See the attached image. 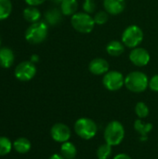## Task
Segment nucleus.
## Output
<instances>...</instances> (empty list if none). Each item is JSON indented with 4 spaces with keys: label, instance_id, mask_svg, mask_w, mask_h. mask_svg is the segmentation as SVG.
<instances>
[{
    "label": "nucleus",
    "instance_id": "obj_3",
    "mask_svg": "<svg viewBox=\"0 0 158 159\" xmlns=\"http://www.w3.org/2000/svg\"><path fill=\"white\" fill-rule=\"evenodd\" d=\"M48 34L47 24L44 21L32 23L25 31V39L28 43L36 45L44 42Z\"/></svg>",
    "mask_w": 158,
    "mask_h": 159
},
{
    "label": "nucleus",
    "instance_id": "obj_8",
    "mask_svg": "<svg viewBox=\"0 0 158 159\" xmlns=\"http://www.w3.org/2000/svg\"><path fill=\"white\" fill-rule=\"evenodd\" d=\"M102 84L108 90L116 91L125 85V77L118 71H108L102 78Z\"/></svg>",
    "mask_w": 158,
    "mask_h": 159
},
{
    "label": "nucleus",
    "instance_id": "obj_34",
    "mask_svg": "<svg viewBox=\"0 0 158 159\" xmlns=\"http://www.w3.org/2000/svg\"><path fill=\"white\" fill-rule=\"evenodd\" d=\"M0 44H1V40H0Z\"/></svg>",
    "mask_w": 158,
    "mask_h": 159
},
{
    "label": "nucleus",
    "instance_id": "obj_23",
    "mask_svg": "<svg viewBox=\"0 0 158 159\" xmlns=\"http://www.w3.org/2000/svg\"><path fill=\"white\" fill-rule=\"evenodd\" d=\"M12 143L7 137H0V156H6L10 153L12 149Z\"/></svg>",
    "mask_w": 158,
    "mask_h": 159
},
{
    "label": "nucleus",
    "instance_id": "obj_14",
    "mask_svg": "<svg viewBox=\"0 0 158 159\" xmlns=\"http://www.w3.org/2000/svg\"><path fill=\"white\" fill-rule=\"evenodd\" d=\"M106 51L110 56L113 57H118L122 55L125 51L124 44L117 40H113L109 42L106 46Z\"/></svg>",
    "mask_w": 158,
    "mask_h": 159
},
{
    "label": "nucleus",
    "instance_id": "obj_32",
    "mask_svg": "<svg viewBox=\"0 0 158 159\" xmlns=\"http://www.w3.org/2000/svg\"><path fill=\"white\" fill-rule=\"evenodd\" d=\"M52 2H54V3H56V4H61V2L63 1V0H51Z\"/></svg>",
    "mask_w": 158,
    "mask_h": 159
},
{
    "label": "nucleus",
    "instance_id": "obj_33",
    "mask_svg": "<svg viewBox=\"0 0 158 159\" xmlns=\"http://www.w3.org/2000/svg\"><path fill=\"white\" fill-rule=\"evenodd\" d=\"M85 1H92V0H85Z\"/></svg>",
    "mask_w": 158,
    "mask_h": 159
},
{
    "label": "nucleus",
    "instance_id": "obj_10",
    "mask_svg": "<svg viewBox=\"0 0 158 159\" xmlns=\"http://www.w3.org/2000/svg\"><path fill=\"white\" fill-rule=\"evenodd\" d=\"M129 60L134 65L138 67H143L149 63L150 54L143 48H135L129 53Z\"/></svg>",
    "mask_w": 158,
    "mask_h": 159
},
{
    "label": "nucleus",
    "instance_id": "obj_4",
    "mask_svg": "<svg viewBox=\"0 0 158 159\" xmlns=\"http://www.w3.org/2000/svg\"><path fill=\"white\" fill-rule=\"evenodd\" d=\"M74 131L83 140H91L98 132L96 122L88 117H81L74 123Z\"/></svg>",
    "mask_w": 158,
    "mask_h": 159
},
{
    "label": "nucleus",
    "instance_id": "obj_18",
    "mask_svg": "<svg viewBox=\"0 0 158 159\" xmlns=\"http://www.w3.org/2000/svg\"><path fill=\"white\" fill-rule=\"evenodd\" d=\"M31 142L23 137L18 138L14 141L13 143V148L17 153L20 154H26L30 151L31 149Z\"/></svg>",
    "mask_w": 158,
    "mask_h": 159
},
{
    "label": "nucleus",
    "instance_id": "obj_20",
    "mask_svg": "<svg viewBox=\"0 0 158 159\" xmlns=\"http://www.w3.org/2000/svg\"><path fill=\"white\" fill-rule=\"evenodd\" d=\"M63 14L61 13V10L57 8H52L49 9L46 12L45 14V19L47 24L49 25H57L61 20V16Z\"/></svg>",
    "mask_w": 158,
    "mask_h": 159
},
{
    "label": "nucleus",
    "instance_id": "obj_24",
    "mask_svg": "<svg viewBox=\"0 0 158 159\" xmlns=\"http://www.w3.org/2000/svg\"><path fill=\"white\" fill-rule=\"evenodd\" d=\"M135 113H136V115L138 116V117L140 119H143V118H146L149 116L150 111H149L148 106L144 102H140L135 106Z\"/></svg>",
    "mask_w": 158,
    "mask_h": 159
},
{
    "label": "nucleus",
    "instance_id": "obj_22",
    "mask_svg": "<svg viewBox=\"0 0 158 159\" xmlns=\"http://www.w3.org/2000/svg\"><path fill=\"white\" fill-rule=\"evenodd\" d=\"M112 149H113V146H111L110 144L108 143H103V144H101L98 149H97V152H96V155H97V157L98 159H108L111 155H112Z\"/></svg>",
    "mask_w": 158,
    "mask_h": 159
},
{
    "label": "nucleus",
    "instance_id": "obj_1",
    "mask_svg": "<svg viewBox=\"0 0 158 159\" xmlns=\"http://www.w3.org/2000/svg\"><path fill=\"white\" fill-rule=\"evenodd\" d=\"M103 137L105 143L111 146L119 145L125 138V128L117 120H113L107 124L104 129Z\"/></svg>",
    "mask_w": 158,
    "mask_h": 159
},
{
    "label": "nucleus",
    "instance_id": "obj_9",
    "mask_svg": "<svg viewBox=\"0 0 158 159\" xmlns=\"http://www.w3.org/2000/svg\"><path fill=\"white\" fill-rule=\"evenodd\" d=\"M50 136L55 142L63 143L70 140L71 129L67 125L63 123H56L50 129Z\"/></svg>",
    "mask_w": 158,
    "mask_h": 159
},
{
    "label": "nucleus",
    "instance_id": "obj_19",
    "mask_svg": "<svg viewBox=\"0 0 158 159\" xmlns=\"http://www.w3.org/2000/svg\"><path fill=\"white\" fill-rule=\"evenodd\" d=\"M134 129L143 138H146L148 133H150L153 129L152 123H144L142 119H137L134 122Z\"/></svg>",
    "mask_w": 158,
    "mask_h": 159
},
{
    "label": "nucleus",
    "instance_id": "obj_31",
    "mask_svg": "<svg viewBox=\"0 0 158 159\" xmlns=\"http://www.w3.org/2000/svg\"><path fill=\"white\" fill-rule=\"evenodd\" d=\"M38 60H39V57L37 56V55H33L32 57H31V61L32 62H36V61H38Z\"/></svg>",
    "mask_w": 158,
    "mask_h": 159
},
{
    "label": "nucleus",
    "instance_id": "obj_25",
    "mask_svg": "<svg viewBox=\"0 0 158 159\" xmlns=\"http://www.w3.org/2000/svg\"><path fill=\"white\" fill-rule=\"evenodd\" d=\"M93 19H94L96 24L102 25L107 22V20L109 19V14L106 11H99L98 13H96V15L94 16Z\"/></svg>",
    "mask_w": 158,
    "mask_h": 159
},
{
    "label": "nucleus",
    "instance_id": "obj_29",
    "mask_svg": "<svg viewBox=\"0 0 158 159\" xmlns=\"http://www.w3.org/2000/svg\"><path fill=\"white\" fill-rule=\"evenodd\" d=\"M113 159H132L129 155L125 154V153H120L117 154L116 156H115V157Z\"/></svg>",
    "mask_w": 158,
    "mask_h": 159
},
{
    "label": "nucleus",
    "instance_id": "obj_11",
    "mask_svg": "<svg viewBox=\"0 0 158 159\" xmlns=\"http://www.w3.org/2000/svg\"><path fill=\"white\" fill-rule=\"evenodd\" d=\"M88 70L95 75H105L109 71V63L102 58H96L92 60L88 65Z\"/></svg>",
    "mask_w": 158,
    "mask_h": 159
},
{
    "label": "nucleus",
    "instance_id": "obj_5",
    "mask_svg": "<svg viewBox=\"0 0 158 159\" xmlns=\"http://www.w3.org/2000/svg\"><path fill=\"white\" fill-rule=\"evenodd\" d=\"M71 23L74 29L81 34L90 33L96 24L93 17H91L88 13L86 12H79L74 14L71 19Z\"/></svg>",
    "mask_w": 158,
    "mask_h": 159
},
{
    "label": "nucleus",
    "instance_id": "obj_15",
    "mask_svg": "<svg viewBox=\"0 0 158 159\" xmlns=\"http://www.w3.org/2000/svg\"><path fill=\"white\" fill-rule=\"evenodd\" d=\"M78 3L76 0H63L61 4V11L64 16H73L77 10Z\"/></svg>",
    "mask_w": 158,
    "mask_h": 159
},
{
    "label": "nucleus",
    "instance_id": "obj_28",
    "mask_svg": "<svg viewBox=\"0 0 158 159\" xmlns=\"http://www.w3.org/2000/svg\"><path fill=\"white\" fill-rule=\"evenodd\" d=\"M46 0H25L26 4L29 6H33V7H36L39 5H42Z\"/></svg>",
    "mask_w": 158,
    "mask_h": 159
},
{
    "label": "nucleus",
    "instance_id": "obj_26",
    "mask_svg": "<svg viewBox=\"0 0 158 159\" xmlns=\"http://www.w3.org/2000/svg\"><path fill=\"white\" fill-rule=\"evenodd\" d=\"M95 7H96V6H95V3L93 0L92 1H85V3L83 5V9L85 10L86 13H88V14L93 13L95 11Z\"/></svg>",
    "mask_w": 158,
    "mask_h": 159
},
{
    "label": "nucleus",
    "instance_id": "obj_16",
    "mask_svg": "<svg viewBox=\"0 0 158 159\" xmlns=\"http://www.w3.org/2000/svg\"><path fill=\"white\" fill-rule=\"evenodd\" d=\"M40 17H41V13L39 9L35 7L29 6L23 10V18L28 22L34 23V22L39 21Z\"/></svg>",
    "mask_w": 158,
    "mask_h": 159
},
{
    "label": "nucleus",
    "instance_id": "obj_6",
    "mask_svg": "<svg viewBox=\"0 0 158 159\" xmlns=\"http://www.w3.org/2000/svg\"><path fill=\"white\" fill-rule=\"evenodd\" d=\"M143 40V32L138 25L127 27L122 34V43L130 48H137Z\"/></svg>",
    "mask_w": 158,
    "mask_h": 159
},
{
    "label": "nucleus",
    "instance_id": "obj_13",
    "mask_svg": "<svg viewBox=\"0 0 158 159\" xmlns=\"http://www.w3.org/2000/svg\"><path fill=\"white\" fill-rule=\"evenodd\" d=\"M15 60L14 52L9 48H0V67L2 68H9L12 66Z\"/></svg>",
    "mask_w": 158,
    "mask_h": 159
},
{
    "label": "nucleus",
    "instance_id": "obj_27",
    "mask_svg": "<svg viewBox=\"0 0 158 159\" xmlns=\"http://www.w3.org/2000/svg\"><path fill=\"white\" fill-rule=\"evenodd\" d=\"M149 88L151 90L158 92V75H155L149 80Z\"/></svg>",
    "mask_w": 158,
    "mask_h": 159
},
{
    "label": "nucleus",
    "instance_id": "obj_12",
    "mask_svg": "<svg viewBox=\"0 0 158 159\" xmlns=\"http://www.w3.org/2000/svg\"><path fill=\"white\" fill-rule=\"evenodd\" d=\"M105 11L111 15H118L122 13L126 7L125 0H103Z\"/></svg>",
    "mask_w": 158,
    "mask_h": 159
},
{
    "label": "nucleus",
    "instance_id": "obj_2",
    "mask_svg": "<svg viewBox=\"0 0 158 159\" xmlns=\"http://www.w3.org/2000/svg\"><path fill=\"white\" fill-rule=\"evenodd\" d=\"M125 86L131 92L141 93L149 87V79L144 73L134 71L125 77Z\"/></svg>",
    "mask_w": 158,
    "mask_h": 159
},
{
    "label": "nucleus",
    "instance_id": "obj_17",
    "mask_svg": "<svg viewBox=\"0 0 158 159\" xmlns=\"http://www.w3.org/2000/svg\"><path fill=\"white\" fill-rule=\"evenodd\" d=\"M61 154L65 159H74L77 154L75 145L71 142H65L61 146Z\"/></svg>",
    "mask_w": 158,
    "mask_h": 159
},
{
    "label": "nucleus",
    "instance_id": "obj_21",
    "mask_svg": "<svg viewBox=\"0 0 158 159\" xmlns=\"http://www.w3.org/2000/svg\"><path fill=\"white\" fill-rule=\"evenodd\" d=\"M12 12V3L10 0H0V20L7 19Z\"/></svg>",
    "mask_w": 158,
    "mask_h": 159
},
{
    "label": "nucleus",
    "instance_id": "obj_7",
    "mask_svg": "<svg viewBox=\"0 0 158 159\" xmlns=\"http://www.w3.org/2000/svg\"><path fill=\"white\" fill-rule=\"evenodd\" d=\"M36 74V67L34 62L30 61H21L19 63L14 71L15 77L22 82H27L30 81L34 77Z\"/></svg>",
    "mask_w": 158,
    "mask_h": 159
},
{
    "label": "nucleus",
    "instance_id": "obj_30",
    "mask_svg": "<svg viewBox=\"0 0 158 159\" xmlns=\"http://www.w3.org/2000/svg\"><path fill=\"white\" fill-rule=\"evenodd\" d=\"M49 159H65L63 157H62V155L61 154H53Z\"/></svg>",
    "mask_w": 158,
    "mask_h": 159
}]
</instances>
